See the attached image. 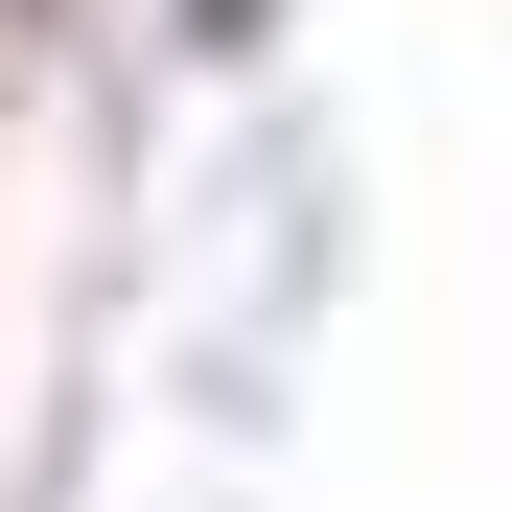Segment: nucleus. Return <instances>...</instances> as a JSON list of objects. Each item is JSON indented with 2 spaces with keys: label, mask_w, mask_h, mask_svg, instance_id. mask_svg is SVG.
I'll return each instance as SVG.
<instances>
[{
  "label": "nucleus",
  "mask_w": 512,
  "mask_h": 512,
  "mask_svg": "<svg viewBox=\"0 0 512 512\" xmlns=\"http://www.w3.org/2000/svg\"><path fill=\"white\" fill-rule=\"evenodd\" d=\"M210 24H256V0H210Z\"/></svg>",
  "instance_id": "f257e3e1"
}]
</instances>
